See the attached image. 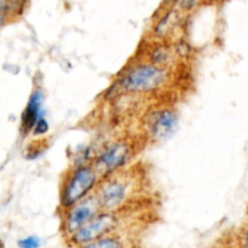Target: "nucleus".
I'll use <instances>...</instances> for the list:
<instances>
[{
	"label": "nucleus",
	"instance_id": "1",
	"mask_svg": "<svg viewBox=\"0 0 248 248\" xmlns=\"http://www.w3.org/2000/svg\"><path fill=\"white\" fill-rule=\"evenodd\" d=\"M98 171L93 164L78 165L65 174L60 191L61 207L64 211L91 196L99 186Z\"/></svg>",
	"mask_w": 248,
	"mask_h": 248
},
{
	"label": "nucleus",
	"instance_id": "2",
	"mask_svg": "<svg viewBox=\"0 0 248 248\" xmlns=\"http://www.w3.org/2000/svg\"><path fill=\"white\" fill-rule=\"evenodd\" d=\"M169 75L165 68L142 63L125 70L116 81L119 90L127 93H153L165 86Z\"/></svg>",
	"mask_w": 248,
	"mask_h": 248
},
{
	"label": "nucleus",
	"instance_id": "3",
	"mask_svg": "<svg viewBox=\"0 0 248 248\" xmlns=\"http://www.w3.org/2000/svg\"><path fill=\"white\" fill-rule=\"evenodd\" d=\"M133 186V181L126 174H113L104 178L94 193L102 212L115 213L120 210L132 195Z\"/></svg>",
	"mask_w": 248,
	"mask_h": 248
},
{
	"label": "nucleus",
	"instance_id": "4",
	"mask_svg": "<svg viewBox=\"0 0 248 248\" xmlns=\"http://www.w3.org/2000/svg\"><path fill=\"white\" fill-rule=\"evenodd\" d=\"M64 212L65 215L62 219V232L68 237H72L85 225L93 220L102 212V210L96 195L93 194Z\"/></svg>",
	"mask_w": 248,
	"mask_h": 248
},
{
	"label": "nucleus",
	"instance_id": "5",
	"mask_svg": "<svg viewBox=\"0 0 248 248\" xmlns=\"http://www.w3.org/2000/svg\"><path fill=\"white\" fill-rule=\"evenodd\" d=\"M131 157V145L124 140L110 143L107 145L93 162L101 178H107L115 174L116 171L124 167Z\"/></svg>",
	"mask_w": 248,
	"mask_h": 248
},
{
	"label": "nucleus",
	"instance_id": "6",
	"mask_svg": "<svg viewBox=\"0 0 248 248\" xmlns=\"http://www.w3.org/2000/svg\"><path fill=\"white\" fill-rule=\"evenodd\" d=\"M118 222L119 219L116 213L101 212L93 220H91L89 224L80 229L77 234L69 237V240L79 247L91 244L96 240L110 235V232L118 227Z\"/></svg>",
	"mask_w": 248,
	"mask_h": 248
},
{
	"label": "nucleus",
	"instance_id": "7",
	"mask_svg": "<svg viewBox=\"0 0 248 248\" xmlns=\"http://www.w3.org/2000/svg\"><path fill=\"white\" fill-rule=\"evenodd\" d=\"M148 131L150 137L155 140H161L173 133L177 126V115L171 109H160L154 111L148 118Z\"/></svg>",
	"mask_w": 248,
	"mask_h": 248
},
{
	"label": "nucleus",
	"instance_id": "8",
	"mask_svg": "<svg viewBox=\"0 0 248 248\" xmlns=\"http://www.w3.org/2000/svg\"><path fill=\"white\" fill-rule=\"evenodd\" d=\"M41 104H43V92L36 89L29 97L28 103L21 116V132L24 136L33 132L38 121L44 116Z\"/></svg>",
	"mask_w": 248,
	"mask_h": 248
},
{
	"label": "nucleus",
	"instance_id": "9",
	"mask_svg": "<svg viewBox=\"0 0 248 248\" xmlns=\"http://www.w3.org/2000/svg\"><path fill=\"white\" fill-rule=\"evenodd\" d=\"M79 248H124V242L115 235H108Z\"/></svg>",
	"mask_w": 248,
	"mask_h": 248
},
{
	"label": "nucleus",
	"instance_id": "10",
	"mask_svg": "<svg viewBox=\"0 0 248 248\" xmlns=\"http://www.w3.org/2000/svg\"><path fill=\"white\" fill-rule=\"evenodd\" d=\"M19 248H39L40 247V239L36 236H28L18 241Z\"/></svg>",
	"mask_w": 248,
	"mask_h": 248
},
{
	"label": "nucleus",
	"instance_id": "11",
	"mask_svg": "<svg viewBox=\"0 0 248 248\" xmlns=\"http://www.w3.org/2000/svg\"><path fill=\"white\" fill-rule=\"evenodd\" d=\"M47 130H48V124H47V121L45 120V118H41L40 120L38 121V124H36L35 125V127H34V131H33V133L35 136H41V135H45L46 132H47Z\"/></svg>",
	"mask_w": 248,
	"mask_h": 248
},
{
	"label": "nucleus",
	"instance_id": "12",
	"mask_svg": "<svg viewBox=\"0 0 248 248\" xmlns=\"http://www.w3.org/2000/svg\"><path fill=\"white\" fill-rule=\"evenodd\" d=\"M245 244H246V248H248V230H247V232H246V239H245Z\"/></svg>",
	"mask_w": 248,
	"mask_h": 248
}]
</instances>
